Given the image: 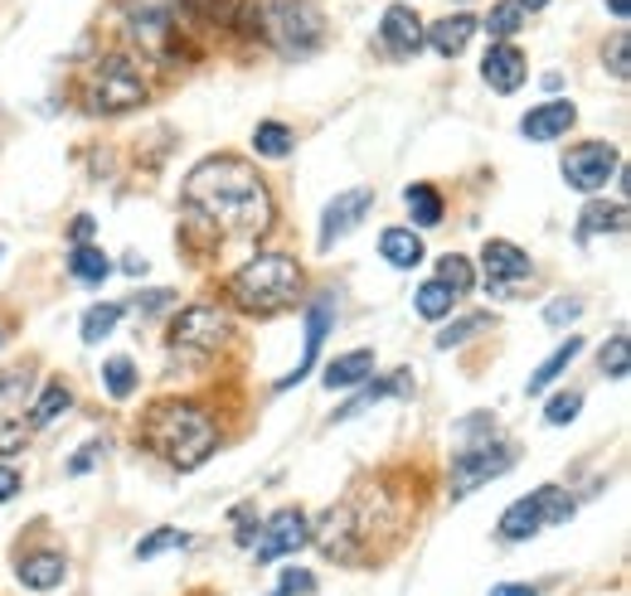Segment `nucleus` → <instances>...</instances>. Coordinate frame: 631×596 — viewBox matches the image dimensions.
<instances>
[{
	"mask_svg": "<svg viewBox=\"0 0 631 596\" xmlns=\"http://www.w3.org/2000/svg\"><path fill=\"white\" fill-rule=\"evenodd\" d=\"M74 238H78V243H88V238H92V218H78V224H74Z\"/></svg>",
	"mask_w": 631,
	"mask_h": 596,
	"instance_id": "46",
	"label": "nucleus"
},
{
	"mask_svg": "<svg viewBox=\"0 0 631 596\" xmlns=\"http://www.w3.org/2000/svg\"><path fill=\"white\" fill-rule=\"evenodd\" d=\"M185 204L214 228L238 238H263L273 228V199H267L257 170H248L238 155H219L190 170L185 180Z\"/></svg>",
	"mask_w": 631,
	"mask_h": 596,
	"instance_id": "1",
	"label": "nucleus"
},
{
	"mask_svg": "<svg viewBox=\"0 0 631 596\" xmlns=\"http://www.w3.org/2000/svg\"><path fill=\"white\" fill-rule=\"evenodd\" d=\"M603 373L607 379H627V330H617L603 344Z\"/></svg>",
	"mask_w": 631,
	"mask_h": 596,
	"instance_id": "37",
	"label": "nucleus"
},
{
	"mask_svg": "<svg viewBox=\"0 0 631 596\" xmlns=\"http://www.w3.org/2000/svg\"><path fill=\"white\" fill-rule=\"evenodd\" d=\"M408 389H413V379H408V373H394V379H384V383H369L365 393H355V397H350L345 407H340V413H336V422H345V417H355V413H365V407L384 403L389 393H399V397H403Z\"/></svg>",
	"mask_w": 631,
	"mask_h": 596,
	"instance_id": "23",
	"label": "nucleus"
},
{
	"mask_svg": "<svg viewBox=\"0 0 631 596\" xmlns=\"http://www.w3.org/2000/svg\"><path fill=\"white\" fill-rule=\"evenodd\" d=\"M117 320H122V306H117V301H102V306H92L88 316H83V340H88V344L108 340V334L117 330Z\"/></svg>",
	"mask_w": 631,
	"mask_h": 596,
	"instance_id": "31",
	"label": "nucleus"
},
{
	"mask_svg": "<svg viewBox=\"0 0 631 596\" xmlns=\"http://www.w3.org/2000/svg\"><path fill=\"white\" fill-rule=\"evenodd\" d=\"M25 393H29V369L0 373V403H25Z\"/></svg>",
	"mask_w": 631,
	"mask_h": 596,
	"instance_id": "40",
	"label": "nucleus"
},
{
	"mask_svg": "<svg viewBox=\"0 0 631 596\" xmlns=\"http://www.w3.org/2000/svg\"><path fill=\"white\" fill-rule=\"evenodd\" d=\"M296 291H302V267H296L292 257H282V253L253 257V263L238 267L234 281H229V296L243 310H253V316H273V310L292 306Z\"/></svg>",
	"mask_w": 631,
	"mask_h": 596,
	"instance_id": "3",
	"label": "nucleus"
},
{
	"mask_svg": "<svg viewBox=\"0 0 631 596\" xmlns=\"http://www.w3.org/2000/svg\"><path fill=\"white\" fill-rule=\"evenodd\" d=\"M578 413H583V393H554L550 407H544V422H550V427H564V422H573Z\"/></svg>",
	"mask_w": 631,
	"mask_h": 596,
	"instance_id": "35",
	"label": "nucleus"
},
{
	"mask_svg": "<svg viewBox=\"0 0 631 596\" xmlns=\"http://www.w3.org/2000/svg\"><path fill=\"white\" fill-rule=\"evenodd\" d=\"M491 596H540V592L530 582H501V587H491Z\"/></svg>",
	"mask_w": 631,
	"mask_h": 596,
	"instance_id": "44",
	"label": "nucleus"
},
{
	"mask_svg": "<svg viewBox=\"0 0 631 596\" xmlns=\"http://www.w3.org/2000/svg\"><path fill=\"white\" fill-rule=\"evenodd\" d=\"M185 543H190V538H185L180 529H156V533H147V538L137 543V558L147 562V558H156V553H165V548H185Z\"/></svg>",
	"mask_w": 631,
	"mask_h": 596,
	"instance_id": "36",
	"label": "nucleus"
},
{
	"mask_svg": "<svg viewBox=\"0 0 631 596\" xmlns=\"http://www.w3.org/2000/svg\"><path fill=\"white\" fill-rule=\"evenodd\" d=\"M485 326H495V320H491V310H471V316L452 320L447 330H438V350H457V344H467L471 334H481Z\"/></svg>",
	"mask_w": 631,
	"mask_h": 596,
	"instance_id": "29",
	"label": "nucleus"
},
{
	"mask_svg": "<svg viewBox=\"0 0 631 596\" xmlns=\"http://www.w3.org/2000/svg\"><path fill=\"white\" fill-rule=\"evenodd\" d=\"M379 39H384V49L394 59H408L422 49V20L413 5H389L384 20H379Z\"/></svg>",
	"mask_w": 631,
	"mask_h": 596,
	"instance_id": "14",
	"label": "nucleus"
},
{
	"mask_svg": "<svg viewBox=\"0 0 631 596\" xmlns=\"http://www.w3.org/2000/svg\"><path fill=\"white\" fill-rule=\"evenodd\" d=\"M224 340H229V320H224L214 306L180 310L175 326H171V344L175 350H190V354H214Z\"/></svg>",
	"mask_w": 631,
	"mask_h": 596,
	"instance_id": "10",
	"label": "nucleus"
},
{
	"mask_svg": "<svg viewBox=\"0 0 631 596\" xmlns=\"http://www.w3.org/2000/svg\"><path fill=\"white\" fill-rule=\"evenodd\" d=\"M369 208H375V190H345V194L330 199L326 214H320V233H316L320 253H330V248H336L345 233H355V228L365 224Z\"/></svg>",
	"mask_w": 631,
	"mask_h": 596,
	"instance_id": "11",
	"label": "nucleus"
},
{
	"mask_svg": "<svg viewBox=\"0 0 631 596\" xmlns=\"http://www.w3.org/2000/svg\"><path fill=\"white\" fill-rule=\"evenodd\" d=\"M316 592V578L312 572H302V568H287L282 578H277V587H273V596H312Z\"/></svg>",
	"mask_w": 631,
	"mask_h": 596,
	"instance_id": "39",
	"label": "nucleus"
},
{
	"mask_svg": "<svg viewBox=\"0 0 631 596\" xmlns=\"http://www.w3.org/2000/svg\"><path fill=\"white\" fill-rule=\"evenodd\" d=\"M68 403H74V393H68V383H49L45 393H39V407H35V422L45 427V422H54L59 413H68Z\"/></svg>",
	"mask_w": 631,
	"mask_h": 596,
	"instance_id": "34",
	"label": "nucleus"
},
{
	"mask_svg": "<svg viewBox=\"0 0 631 596\" xmlns=\"http://www.w3.org/2000/svg\"><path fill=\"white\" fill-rule=\"evenodd\" d=\"M578 316H583V301H578V296H558V301H550V306H544V320H550L554 330L573 326Z\"/></svg>",
	"mask_w": 631,
	"mask_h": 596,
	"instance_id": "38",
	"label": "nucleus"
},
{
	"mask_svg": "<svg viewBox=\"0 0 631 596\" xmlns=\"http://www.w3.org/2000/svg\"><path fill=\"white\" fill-rule=\"evenodd\" d=\"M403 204H408L413 224H422V228L442 224V194L432 190V185H408V190H403Z\"/></svg>",
	"mask_w": 631,
	"mask_h": 596,
	"instance_id": "25",
	"label": "nucleus"
},
{
	"mask_svg": "<svg viewBox=\"0 0 631 596\" xmlns=\"http://www.w3.org/2000/svg\"><path fill=\"white\" fill-rule=\"evenodd\" d=\"M481 78L491 83V92L510 98V92H520V83H525V54L515 45H491L485 59H481Z\"/></svg>",
	"mask_w": 631,
	"mask_h": 596,
	"instance_id": "15",
	"label": "nucleus"
},
{
	"mask_svg": "<svg viewBox=\"0 0 631 596\" xmlns=\"http://www.w3.org/2000/svg\"><path fill=\"white\" fill-rule=\"evenodd\" d=\"M379 253H384V263H394V267H418L422 263V238L413 233V228H384V233H379Z\"/></svg>",
	"mask_w": 631,
	"mask_h": 596,
	"instance_id": "21",
	"label": "nucleus"
},
{
	"mask_svg": "<svg viewBox=\"0 0 631 596\" xmlns=\"http://www.w3.org/2000/svg\"><path fill=\"white\" fill-rule=\"evenodd\" d=\"M102 383H108L112 397H131V389H137V364H131L127 354H112V359L102 364Z\"/></svg>",
	"mask_w": 631,
	"mask_h": 596,
	"instance_id": "30",
	"label": "nucleus"
},
{
	"mask_svg": "<svg viewBox=\"0 0 631 596\" xmlns=\"http://www.w3.org/2000/svg\"><path fill=\"white\" fill-rule=\"evenodd\" d=\"M369 373H375V350H350V354H340V359L326 364L330 389H350V383L369 379Z\"/></svg>",
	"mask_w": 631,
	"mask_h": 596,
	"instance_id": "22",
	"label": "nucleus"
},
{
	"mask_svg": "<svg viewBox=\"0 0 631 596\" xmlns=\"http://www.w3.org/2000/svg\"><path fill=\"white\" fill-rule=\"evenodd\" d=\"M481 271H485V291H491V296H515V291L534 277L530 257H525L510 238H491V243L481 248Z\"/></svg>",
	"mask_w": 631,
	"mask_h": 596,
	"instance_id": "8",
	"label": "nucleus"
},
{
	"mask_svg": "<svg viewBox=\"0 0 631 596\" xmlns=\"http://www.w3.org/2000/svg\"><path fill=\"white\" fill-rule=\"evenodd\" d=\"M438 281L452 291V296H462V291L476 287V271H471V263H467L462 253H447V257L438 263Z\"/></svg>",
	"mask_w": 631,
	"mask_h": 596,
	"instance_id": "32",
	"label": "nucleus"
},
{
	"mask_svg": "<svg viewBox=\"0 0 631 596\" xmlns=\"http://www.w3.org/2000/svg\"><path fill=\"white\" fill-rule=\"evenodd\" d=\"M558 170H564L568 190L597 194L617 170H622V155H617V145H607V141H583V145H573V151L564 155Z\"/></svg>",
	"mask_w": 631,
	"mask_h": 596,
	"instance_id": "7",
	"label": "nucleus"
},
{
	"mask_svg": "<svg viewBox=\"0 0 631 596\" xmlns=\"http://www.w3.org/2000/svg\"><path fill=\"white\" fill-rule=\"evenodd\" d=\"M306 538H316V548L326 553V558H355L359 553V519L350 515L345 505L340 509H326L320 515V524H316V533H306Z\"/></svg>",
	"mask_w": 631,
	"mask_h": 596,
	"instance_id": "13",
	"label": "nucleus"
},
{
	"mask_svg": "<svg viewBox=\"0 0 631 596\" xmlns=\"http://www.w3.org/2000/svg\"><path fill=\"white\" fill-rule=\"evenodd\" d=\"M573 122H578V107H573V102H544V107L525 112L520 131L530 136V141H558L564 131H573Z\"/></svg>",
	"mask_w": 631,
	"mask_h": 596,
	"instance_id": "17",
	"label": "nucleus"
},
{
	"mask_svg": "<svg viewBox=\"0 0 631 596\" xmlns=\"http://www.w3.org/2000/svg\"><path fill=\"white\" fill-rule=\"evenodd\" d=\"M515 461V452L510 446H501V442H462V452H457V461H452V499H467L476 485H485L491 475H501V470H510Z\"/></svg>",
	"mask_w": 631,
	"mask_h": 596,
	"instance_id": "6",
	"label": "nucleus"
},
{
	"mask_svg": "<svg viewBox=\"0 0 631 596\" xmlns=\"http://www.w3.org/2000/svg\"><path fill=\"white\" fill-rule=\"evenodd\" d=\"M476 25H481V20H476V15H442L432 29H422V45H432L442 59H457L462 49L471 45Z\"/></svg>",
	"mask_w": 631,
	"mask_h": 596,
	"instance_id": "18",
	"label": "nucleus"
},
{
	"mask_svg": "<svg viewBox=\"0 0 631 596\" xmlns=\"http://www.w3.org/2000/svg\"><path fill=\"white\" fill-rule=\"evenodd\" d=\"M452 301H457V296H452V291L442 287L438 277H432V281H422V287H418L413 306H418V316H422V320H442V316H452Z\"/></svg>",
	"mask_w": 631,
	"mask_h": 596,
	"instance_id": "28",
	"label": "nucleus"
},
{
	"mask_svg": "<svg viewBox=\"0 0 631 596\" xmlns=\"http://www.w3.org/2000/svg\"><path fill=\"white\" fill-rule=\"evenodd\" d=\"M525 20H530V10H525L520 0H501V5H491V15H485V29H491V35H501V39H510Z\"/></svg>",
	"mask_w": 631,
	"mask_h": 596,
	"instance_id": "33",
	"label": "nucleus"
},
{
	"mask_svg": "<svg viewBox=\"0 0 631 596\" xmlns=\"http://www.w3.org/2000/svg\"><path fill=\"white\" fill-rule=\"evenodd\" d=\"M25 446V427H0V456H15Z\"/></svg>",
	"mask_w": 631,
	"mask_h": 596,
	"instance_id": "41",
	"label": "nucleus"
},
{
	"mask_svg": "<svg viewBox=\"0 0 631 596\" xmlns=\"http://www.w3.org/2000/svg\"><path fill=\"white\" fill-rule=\"evenodd\" d=\"M141 436H147L151 452H156L161 461H171L175 470H194L200 461H210V452L219 446L214 417L194 403H180V397H165V403L151 407L147 422H141Z\"/></svg>",
	"mask_w": 631,
	"mask_h": 596,
	"instance_id": "2",
	"label": "nucleus"
},
{
	"mask_svg": "<svg viewBox=\"0 0 631 596\" xmlns=\"http://www.w3.org/2000/svg\"><path fill=\"white\" fill-rule=\"evenodd\" d=\"M607 10H613L617 20H627V10H631V0H607Z\"/></svg>",
	"mask_w": 631,
	"mask_h": 596,
	"instance_id": "47",
	"label": "nucleus"
},
{
	"mask_svg": "<svg viewBox=\"0 0 631 596\" xmlns=\"http://www.w3.org/2000/svg\"><path fill=\"white\" fill-rule=\"evenodd\" d=\"M20 495V470L15 466H0V505Z\"/></svg>",
	"mask_w": 631,
	"mask_h": 596,
	"instance_id": "43",
	"label": "nucleus"
},
{
	"mask_svg": "<svg viewBox=\"0 0 631 596\" xmlns=\"http://www.w3.org/2000/svg\"><path fill=\"white\" fill-rule=\"evenodd\" d=\"M92 107L98 112H131V107H141L147 102V83H141V73L131 68V59L127 54H112L108 64H102V73L92 78Z\"/></svg>",
	"mask_w": 631,
	"mask_h": 596,
	"instance_id": "5",
	"label": "nucleus"
},
{
	"mask_svg": "<svg viewBox=\"0 0 631 596\" xmlns=\"http://www.w3.org/2000/svg\"><path fill=\"white\" fill-rule=\"evenodd\" d=\"M578 350H583V340H578V334H568V340H564V344H558V350L550 354V359H544V364H540V369H534V373H530V393L550 389V383L558 379V373H564V369H568V364H573V359H578Z\"/></svg>",
	"mask_w": 631,
	"mask_h": 596,
	"instance_id": "24",
	"label": "nucleus"
},
{
	"mask_svg": "<svg viewBox=\"0 0 631 596\" xmlns=\"http://www.w3.org/2000/svg\"><path fill=\"white\" fill-rule=\"evenodd\" d=\"M330 316H336V301H330V296L312 301V310H306V350H302V364H296V369L287 373L277 389H292V383H302L306 373H312V364H316V354H320V340H326V330H330Z\"/></svg>",
	"mask_w": 631,
	"mask_h": 596,
	"instance_id": "16",
	"label": "nucleus"
},
{
	"mask_svg": "<svg viewBox=\"0 0 631 596\" xmlns=\"http://www.w3.org/2000/svg\"><path fill=\"white\" fill-rule=\"evenodd\" d=\"M607 64H613L617 78H627V35L613 39V49H607Z\"/></svg>",
	"mask_w": 631,
	"mask_h": 596,
	"instance_id": "42",
	"label": "nucleus"
},
{
	"mask_svg": "<svg viewBox=\"0 0 631 596\" xmlns=\"http://www.w3.org/2000/svg\"><path fill=\"white\" fill-rule=\"evenodd\" d=\"M68 271H74L78 281H88V287H102V281H108V271H112V263L102 257V248L78 243L74 253H68Z\"/></svg>",
	"mask_w": 631,
	"mask_h": 596,
	"instance_id": "26",
	"label": "nucleus"
},
{
	"mask_svg": "<svg viewBox=\"0 0 631 596\" xmlns=\"http://www.w3.org/2000/svg\"><path fill=\"white\" fill-rule=\"evenodd\" d=\"M15 578L29 592H54L68 578V562H64V553H29V558L15 562Z\"/></svg>",
	"mask_w": 631,
	"mask_h": 596,
	"instance_id": "19",
	"label": "nucleus"
},
{
	"mask_svg": "<svg viewBox=\"0 0 631 596\" xmlns=\"http://www.w3.org/2000/svg\"><path fill=\"white\" fill-rule=\"evenodd\" d=\"M568 519H573V495H568L564 485H540L534 495L515 499V505L501 515V538L525 543V538H534L544 524H568Z\"/></svg>",
	"mask_w": 631,
	"mask_h": 596,
	"instance_id": "4",
	"label": "nucleus"
},
{
	"mask_svg": "<svg viewBox=\"0 0 631 596\" xmlns=\"http://www.w3.org/2000/svg\"><path fill=\"white\" fill-rule=\"evenodd\" d=\"M137 306H141V310H161V306H171V291H151V296H137Z\"/></svg>",
	"mask_w": 631,
	"mask_h": 596,
	"instance_id": "45",
	"label": "nucleus"
},
{
	"mask_svg": "<svg viewBox=\"0 0 631 596\" xmlns=\"http://www.w3.org/2000/svg\"><path fill=\"white\" fill-rule=\"evenodd\" d=\"M292 141H296V136L287 131L282 122H257V131H253V151L267 155V161H282V155H292Z\"/></svg>",
	"mask_w": 631,
	"mask_h": 596,
	"instance_id": "27",
	"label": "nucleus"
},
{
	"mask_svg": "<svg viewBox=\"0 0 631 596\" xmlns=\"http://www.w3.org/2000/svg\"><path fill=\"white\" fill-rule=\"evenodd\" d=\"M627 228V204H603V199H593V204L583 208V218H578V243H593L597 233H622Z\"/></svg>",
	"mask_w": 631,
	"mask_h": 596,
	"instance_id": "20",
	"label": "nucleus"
},
{
	"mask_svg": "<svg viewBox=\"0 0 631 596\" xmlns=\"http://www.w3.org/2000/svg\"><path fill=\"white\" fill-rule=\"evenodd\" d=\"M320 15L312 0H273V35L287 54H306L320 45Z\"/></svg>",
	"mask_w": 631,
	"mask_h": 596,
	"instance_id": "9",
	"label": "nucleus"
},
{
	"mask_svg": "<svg viewBox=\"0 0 631 596\" xmlns=\"http://www.w3.org/2000/svg\"><path fill=\"white\" fill-rule=\"evenodd\" d=\"M306 515L302 509H282V515H273L267 519V529H263V538H257V548H253V558L257 562H277V558H287V553H296L306 543Z\"/></svg>",
	"mask_w": 631,
	"mask_h": 596,
	"instance_id": "12",
	"label": "nucleus"
},
{
	"mask_svg": "<svg viewBox=\"0 0 631 596\" xmlns=\"http://www.w3.org/2000/svg\"><path fill=\"white\" fill-rule=\"evenodd\" d=\"M520 5H525V10H540V5H544V0H520Z\"/></svg>",
	"mask_w": 631,
	"mask_h": 596,
	"instance_id": "48",
	"label": "nucleus"
}]
</instances>
